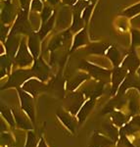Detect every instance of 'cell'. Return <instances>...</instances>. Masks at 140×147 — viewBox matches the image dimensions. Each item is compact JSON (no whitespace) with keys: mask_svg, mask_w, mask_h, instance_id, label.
<instances>
[{"mask_svg":"<svg viewBox=\"0 0 140 147\" xmlns=\"http://www.w3.org/2000/svg\"><path fill=\"white\" fill-rule=\"evenodd\" d=\"M6 35H7V27L5 25L3 26V24H2V26H1V40L2 41L6 38Z\"/></svg>","mask_w":140,"mask_h":147,"instance_id":"obj_41","label":"cell"},{"mask_svg":"<svg viewBox=\"0 0 140 147\" xmlns=\"http://www.w3.org/2000/svg\"><path fill=\"white\" fill-rule=\"evenodd\" d=\"M32 28L30 20L28 19V12L21 9L18 13L17 19L15 21L10 34H32Z\"/></svg>","mask_w":140,"mask_h":147,"instance_id":"obj_1","label":"cell"},{"mask_svg":"<svg viewBox=\"0 0 140 147\" xmlns=\"http://www.w3.org/2000/svg\"><path fill=\"white\" fill-rule=\"evenodd\" d=\"M131 124H134L135 125H139V127H140V117H135V118H133V120H132Z\"/></svg>","mask_w":140,"mask_h":147,"instance_id":"obj_43","label":"cell"},{"mask_svg":"<svg viewBox=\"0 0 140 147\" xmlns=\"http://www.w3.org/2000/svg\"><path fill=\"white\" fill-rule=\"evenodd\" d=\"M39 38V35L38 34H30L28 36V48H30V51L32 53V55L34 56V59H37V57L39 55V50H40V44H39V41H40Z\"/></svg>","mask_w":140,"mask_h":147,"instance_id":"obj_19","label":"cell"},{"mask_svg":"<svg viewBox=\"0 0 140 147\" xmlns=\"http://www.w3.org/2000/svg\"><path fill=\"white\" fill-rule=\"evenodd\" d=\"M34 77V73L32 70H17L12 73V75L9 78L8 82H6L4 88L8 87H18L20 85L25 84L27 80L32 79Z\"/></svg>","mask_w":140,"mask_h":147,"instance_id":"obj_3","label":"cell"},{"mask_svg":"<svg viewBox=\"0 0 140 147\" xmlns=\"http://www.w3.org/2000/svg\"><path fill=\"white\" fill-rule=\"evenodd\" d=\"M23 90L30 93L32 96H36L40 92L44 91L47 89V86L45 85L41 80L36 79H30L23 84Z\"/></svg>","mask_w":140,"mask_h":147,"instance_id":"obj_8","label":"cell"},{"mask_svg":"<svg viewBox=\"0 0 140 147\" xmlns=\"http://www.w3.org/2000/svg\"><path fill=\"white\" fill-rule=\"evenodd\" d=\"M88 1H90V2H92V3H94V2L96 1V0H88Z\"/></svg>","mask_w":140,"mask_h":147,"instance_id":"obj_47","label":"cell"},{"mask_svg":"<svg viewBox=\"0 0 140 147\" xmlns=\"http://www.w3.org/2000/svg\"><path fill=\"white\" fill-rule=\"evenodd\" d=\"M140 86V80L135 77L134 74L129 73L127 76V78L122 82L120 87V92H125L129 87H139Z\"/></svg>","mask_w":140,"mask_h":147,"instance_id":"obj_20","label":"cell"},{"mask_svg":"<svg viewBox=\"0 0 140 147\" xmlns=\"http://www.w3.org/2000/svg\"><path fill=\"white\" fill-rule=\"evenodd\" d=\"M32 71L34 73V77H36L41 82H45L48 79L49 73H50V69H49L47 64L41 58H37L35 60V63L32 69Z\"/></svg>","mask_w":140,"mask_h":147,"instance_id":"obj_9","label":"cell"},{"mask_svg":"<svg viewBox=\"0 0 140 147\" xmlns=\"http://www.w3.org/2000/svg\"><path fill=\"white\" fill-rule=\"evenodd\" d=\"M140 14V2L135 5L129 7V8L125 9V11L122 12V15L125 16L127 18H132V17H136Z\"/></svg>","mask_w":140,"mask_h":147,"instance_id":"obj_28","label":"cell"},{"mask_svg":"<svg viewBox=\"0 0 140 147\" xmlns=\"http://www.w3.org/2000/svg\"><path fill=\"white\" fill-rule=\"evenodd\" d=\"M131 25L133 26L134 28H140V14L138 16H136V17H134L133 19H132Z\"/></svg>","mask_w":140,"mask_h":147,"instance_id":"obj_40","label":"cell"},{"mask_svg":"<svg viewBox=\"0 0 140 147\" xmlns=\"http://www.w3.org/2000/svg\"><path fill=\"white\" fill-rule=\"evenodd\" d=\"M11 67V58L8 55L1 56V75L4 72V75Z\"/></svg>","mask_w":140,"mask_h":147,"instance_id":"obj_32","label":"cell"},{"mask_svg":"<svg viewBox=\"0 0 140 147\" xmlns=\"http://www.w3.org/2000/svg\"><path fill=\"white\" fill-rule=\"evenodd\" d=\"M89 79V75L86 73H77L73 79H71L67 82V89L70 91H73L77 89L82 82H84L86 80Z\"/></svg>","mask_w":140,"mask_h":147,"instance_id":"obj_18","label":"cell"},{"mask_svg":"<svg viewBox=\"0 0 140 147\" xmlns=\"http://www.w3.org/2000/svg\"><path fill=\"white\" fill-rule=\"evenodd\" d=\"M40 20L38 16H36L35 14H32L30 16V25H32V30H40Z\"/></svg>","mask_w":140,"mask_h":147,"instance_id":"obj_33","label":"cell"},{"mask_svg":"<svg viewBox=\"0 0 140 147\" xmlns=\"http://www.w3.org/2000/svg\"><path fill=\"white\" fill-rule=\"evenodd\" d=\"M52 13H53V9H52L51 7L45 5L43 10H42V12H41V15H40V19H41L42 24L46 23L47 21H48L49 19L53 16V15H52Z\"/></svg>","mask_w":140,"mask_h":147,"instance_id":"obj_31","label":"cell"},{"mask_svg":"<svg viewBox=\"0 0 140 147\" xmlns=\"http://www.w3.org/2000/svg\"><path fill=\"white\" fill-rule=\"evenodd\" d=\"M16 15V8L14 4L12 3L10 0H6L5 5H4L3 9H2L1 13V20L4 25L11 23L14 20Z\"/></svg>","mask_w":140,"mask_h":147,"instance_id":"obj_16","label":"cell"},{"mask_svg":"<svg viewBox=\"0 0 140 147\" xmlns=\"http://www.w3.org/2000/svg\"><path fill=\"white\" fill-rule=\"evenodd\" d=\"M73 24L72 21V11L68 7H63L58 14L57 19V28L59 30H66Z\"/></svg>","mask_w":140,"mask_h":147,"instance_id":"obj_11","label":"cell"},{"mask_svg":"<svg viewBox=\"0 0 140 147\" xmlns=\"http://www.w3.org/2000/svg\"><path fill=\"white\" fill-rule=\"evenodd\" d=\"M47 2H48L50 5L55 6V5H57V4L60 3V0H47Z\"/></svg>","mask_w":140,"mask_h":147,"instance_id":"obj_44","label":"cell"},{"mask_svg":"<svg viewBox=\"0 0 140 147\" xmlns=\"http://www.w3.org/2000/svg\"><path fill=\"white\" fill-rule=\"evenodd\" d=\"M19 95L21 99V106H22V110L30 118L32 122H34V100L32 97L30 96V93L26 92L23 89H19Z\"/></svg>","mask_w":140,"mask_h":147,"instance_id":"obj_6","label":"cell"},{"mask_svg":"<svg viewBox=\"0 0 140 147\" xmlns=\"http://www.w3.org/2000/svg\"><path fill=\"white\" fill-rule=\"evenodd\" d=\"M87 42H88V37H87L86 30L82 28V30L77 32V35L75 36V40H73V43L71 51H73L75 49L79 48V47L82 45H85Z\"/></svg>","mask_w":140,"mask_h":147,"instance_id":"obj_23","label":"cell"},{"mask_svg":"<svg viewBox=\"0 0 140 147\" xmlns=\"http://www.w3.org/2000/svg\"><path fill=\"white\" fill-rule=\"evenodd\" d=\"M12 109L10 108H8L6 105H2L1 106V114H2V116L4 117V119H5L7 122H8V124L11 125L12 127H15V125H16V122H15V118H14V115L12 113Z\"/></svg>","mask_w":140,"mask_h":147,"instance_id":"obj_27","label":"cell"},{"mask_svg":"<svg viewBox=\"0 0 140 147\" xmlns=\"http://www.w3.org/2000/svg\"><path fill=\"white\" fill-rule=\"evenodd\" d=\"M104 91V82L99 80H92L89 84H86L82 87L81 92L84 94L85 97L89 99H96L100 96Z\"/></svg>","mask_w":140,"mask_h":147,"instance_id":"obj_7","label":"cell"},{"mask_svg":"<svg viewBox=\"0 0 140 147\" xmlns=\"http://www.w3.org/2000/svg\"><path fill=\"white\" fill-rule=\"evenodd\" d=\"M71 36H72V35H71L70 32H65L59 35H56V36L50 41V43H49L48 49L50 51H55L59 47L63 46L64 44L66 43V41L71 38Z\"/></svg>","mask_w":140,"mask_h":147,"instance_id":"obj_17","label":"cell"},{"mask_svg":"<svg viewBox=\"0 0 140 147\" xmlns=\"http://www.w3.org/2000/svg\"><path fill=\"white\" fill-rule=\"evenodd\" d=\"M132 46H140V30H132Z\"/></svg>","mask_w":140,"mask_h":147,"instance_id":"obj_37","label":"cell"},{"mask_svg":"<svg viewBox=\"0 0 140 147\" xmlns=\"http://www.w3.org/2000/svg\"><path fill=\"white\" fill-rule=\"evenodd\" d=\"M44 6L41 0H32V4H30V9L34 12H42Z\"/></svg>","mask_w":140,"mask_h":147,"instance_id":"obj_34","label":"cell"},{"mask_svg":"<svg viewBox=\"0 0 140 147\" xmlns=\"http://www.w3.org/2000/svg\"><path fill=\"white\" fill-rule=\"evenodd\" d=\"M1 139L2 140H4V144L7 145V144H10V141H12V137L10 134H1Z\"/></svg>","mask_w":140,"mask_h":147,"instance_id":"obj_39","label":"cell"},{"mask_svg":"<svg viewBox=\"0 0 140 147\" xmlns=\"http://www.w3.org/2000/svg\"><path fill=\"white\" fill-rule=\"evenodd\" d=\"M94 104H95V99H89V100H87L83 105H82L79 112L77 113V121H79V124H81V123H83L85 121L87 116L91 112Z\"/></svg>","mask_w":140,"mask_h":147,"instance_id":"obj_21","label":"cell"},{"mask_svg":"<svg viewBox=\"0 0 140 147\" xmlns=\"http://www.w3.org/2000/svg\"><path fill=\"white\" fill-rule=\"evenodd\" d=\"M109 49V44L107 43H94L87 47V52L90 54H97V55H103Z\"/></svg>","mask_w":140,"mask_h":147,"instance_id":"obj_26","label":"cell"},{"mask_svg":"<svg viewBox=\"0 0 140 147\" xmlns=\"http://www.w3.org/2000/svg\"><path fill=\"white\" fill-rule=\"evenodd\" d=\"M84 94L80 92H73V93L69 94L66 98V103L65 107L67 109L69 113H71L72 115L75 116V114L79 112L80 108L82 107L84 102Z\"/></svg>","mask_w":140,"mask_h":147,"instance_id":"obj_4","label":"cell"},{"mask_svg":"<svg viewBox=\"0 0 140 147\" xmlns=\"http://www.w3.org/2000/svg\"><path fill=\"white\" fill-rule=\"evenodd\" d=\"M122 67L127 69L129 73H132V74H134L135 71H137L139 69L140 60L138 57H137L136 53H135V51L133 49L129 52V54L127 56V58L123 60Z\"/></svg>","mask_w":140,"mask_h":147,"instance_id":"obj_13","label":"cell"},{"mask_svg":"<svg viewBox=\"0 0 140 147\" xmlns=\"http://www.w3.org/2000/svg\"><path fill=\"white\" fill-rule=\"evenodd\" d=\"M127 73H129V71L122 67H116L114 69L113 74H112L113 86H112V90H111V94H112V95H114V94L117 92L118 87L120 86V84H122V82L125 80V78H127Z\"/></svg>","mask_w":140,"mask_h":147,"instance_id":"obj_10","label":"cell"},{"mask_svg":"<svg viewBox=\"0 0 140 147\" xmlns=\"http://www.w3.org/2000/svg\"><path fill=\"white\" fill-rule=\"evenodd\" d=\"M80 68L82 70L87 71V73L90 76H92L94 79L99 80V82H102L105 84V82H108L110 80L111 72L109 70H105V69L97 67V66L93 65V64H90L88 62H81Z\"/></svg>","mask_w":140,"mask_h":147,"instance_id":"obj_2","label":"cell"},{"mask_svg":"<svg viewBox=\"0 0 140 147\" xmlns=\"http://www.w3.org/2000/svg\"><path fill=\"white\" fill-rule=\"evenodd\" d=\"M12 112H13L14 118H15V122L16 125H18L19 127L23 129H28L32 130V125L30 123V121L28 120V116L26 114V112H23V111L19 110V109L13 108L12 109Z\"/></svg>","mask_w":140,"mask_h":147,"instance_id":"obj_12","label":"cell"},{"mask_svg":"<svg viewBox=\"0 0 140 147\" xmlns=\"http://www.w3.org/2000/svg\"><path fill=\"white\" fill-rule=\"evenodd\" d=\"M57 116H58L59 119L62 121V123H63L71 131L75 134V130H77V121L73 117V115L69 113L68 111L65 112L64 110H61L57 113Z\"/></svg>","mask_w":140,"mask_h":147,"instance_id":"obj_15","label":"cell"},{"mask_svg":"<svg viewBox=\"0 0 140 147\" xmlns=\"http://www.w3.org/2000/svg\"><path fill=\"white\" fill-rule=\"evenodd\" d=\"M37 147H48L46 145V143H45V141L43 140V139H41V140L39 141V143H38V146Z\"/></svg>","mask_w":140,"mask_h":147,"instance_id":"obj_45","label":"cell"},{"mask_svg":"<svg viewBox=\"0 0 140 147\" xmlns=\"http://www.w3.org/2000/svg\"><path fill=\"white\" fill-rule=\"evenodd\" d=\"M92 9H93V4H88V5L84 8V10L82 11L81 17H82V19H83L84 23L88 22V20L90 18V15H91Z\"/></svg>","mask_w":140,"mask_h":147,"instance_id":"obj_35","label":"cell"},{"mask_svg":"<svg viewBox=\"0 0 140 147\" xmlns=\"http://www.w3.org/2000/svg\"><path fill=\"white\" fill-rule=\"evenodd\" d=\"M15 63L16 65L20 67H28L34 61V56L32 55L30 51L28 50V46L26 44V38H23L21 40V44L19 47V50L15 56Z\"/></svg>","mask_w":140,"mask_h":147,"instance_id":"obj_5","label":"cell"},{"mask_svg":"<svg viewBox=\"0 0 140 147\" xmlns=\"http://www.w3.org/2000/svg\"><path fill=\"white\" fill-rule=\"evenodd\" d=\"M137 73H138V76H139V79H140V68L137 70Z\"/></svg>","mask_w":140,"mask_h":147,"instance_id":"obj_46","label":"cell"},{"mask_svg":"<svg viewBox=\"0 0 140 147\" xmlns=\"http://www.w3.org/2000/svg\"><path fill=\"white\" fill-rule=\"evenodd\" d=\"M113 144L114 141L99 134H95L92 137V143L89 147H111Z\"/></svg>","mask_w":140,"mask_h":147,"instance_id":"obj_22","label":"cell"},{"mask_svg":"<svg viewBox=\"0 0 140 147\" xmlns=\"http://www.w3.org/2000/svg\"><path fill=\"white\" fill-rule=\"evenodd\" d=\"M104 127H105V131L108 134V136H110L112 140H116L118 137V134L115 127L111 125H104Z\"/></svg>","mask_w":140,"mask_h":147,"instance_id":"obj_36","label":"cell"},{"mask_svg":"<svg viewBox=\"0 0 140 147\" xmlns=\"http://www.w3.org/2000/svg\"><path fill=\"white\" fill-rule=\"evenodd\" d=\"M54 23H55V15L52 16L46 23L42 24L41 28H40V30H38V32H37L40 39H43L44 37L46 36V34H48L49 32H51V30L53 28Z\"/></svg>","mask_w":140,"mask_h":147,"instance_id":"obj_25","label":"cell"},{"mask_svg":"<svg viewBox=\"0 0 140 147\" xmlns=\"http://www.w3.org/2000/svg\"><path fill=\"white\" fill-rule=\"evenodd\" d=\"M107 57L110 59L115 67H118V65L122 63V56L116 47H109V49L107 50Z\"/></svg>","mask_w":140,"mask_h":147,"instance_id":"obj_24","label":"cell"},{"mask_svg":"<svg viewBox=\"0 0 140 147\" xmlns=\"http://www.w3.org/2000/svg\"><path fill=\"white\" fill-rule=\"evenodd\" d=\"M32 0H20V4H21V8L23 9L24 11L28 12L30 10V4H32Z\"/></svg>","mask_w":140,"mask_h":147,"instance_id":"obj_38","label":"cell"},{"mask_svg":"<svg viewBox=\"0 0 140 147\" xmlns=\"http://www.w3.org/2000/svg\"><path fill=\"white\" fill-rule=\"evenodd\" d=\"M63 3L65 5H69V6H75L77 4V0H62Z\"/></svg>","mask_w":140,"mask_h":147,"instance_id":"obj_42","label":"cell"},{"mask_svg":"<svg viewBox=\"0 0 140 147\" xmlns=\"http://www.w3.org/2000/svg\"><path fill=\"white\" fill-rule=\"evenodd\" d=\"M112 121H113L114 125H118V127H120V125H122L125 123L127 118H125V116L120 112H114L112 115Z\"/></svg>","mask_w":140,"mask_h":147,"instance_id":"obj_29","label":"cell"},{"mask_svg":"<svg viewBox=\"0 0 140 147\" xmlns=\"http://www.w3.org/2000/svg\"><path fill=\"white\" fill-rule=\"evenodd\" d=\"M21 41H20V37L17 34H10V35L8 36L6 42H5V47H6V51H7V55L10 58H14L17 54V52L19 50V47H20Z\"/></svg>","mask_w":140,"mask_h":147,"instance_id":"obj_14","label":"cell"},{"mask_svg":"<svg viewBox=\"0 0 140 147\" xmlns=\"http://www.w3.org/2000/svg\"><path fill=\"white\" fill-rule=\"evenodd\" d=\"M37 138L36 136L32 130H28V136H27V142H26L25 147H37Z\"/></svg>","mask_w":140,"mask_h":147,"instance_id":"obj_30","label":"cell"}]
</instances>
